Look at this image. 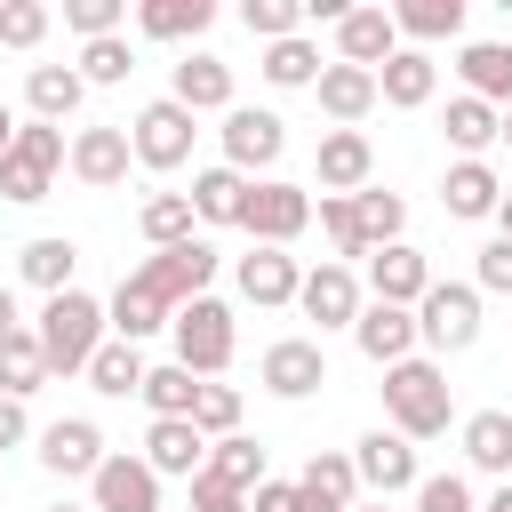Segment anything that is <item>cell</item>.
Returning <instances> with one entry per match:
<instances>
[{
  "mask_svg": "<svg viewBox=\"0 0 512 512\" xmlns=\"http://www.w3.org/2000/svg\"><path fill=\"white\" fill-rule=\"evenodd\" d=\"M456 72H464V96H480V104L512 112V40H464Z\"/></svg>",
  "mask_w": 512,
  "mask_h": 512,
  "instance_id": "23",
  "label": "cell"
},
{
  "mask_svg": "<svg viewBox=\"0 0 512 512\" xmlns=\"http://www.w3.org/2000/svg\"><path fill=\"white\" fill-rule=\"evenodd\" d=\"M440 128H448V144H456L464 160H480V152H488V144L504 136V112H496V104H480V96H456Z\"/></svg>",
  "mask_w": 512,
  "mask_h": 512,
  "instance_id": "38",
  "label": "cell"
},
{
  "mask_svg": "<svg viewBox=\"0 0 512 512\" xmlns=\"http://www.w3.org/2000/svg\"><path fill=\"white\" fill-rule=\"evenodd\" d=\"M304 224H312V192H304V184H288V176H256V184H248L240 232H248L256 248H288Z\"/></svg>",
  "mask_w": 512,
  "mask_h": 512,
  "instance_id": "5",
  "label": "cell"
},
{
  "mask_svg": "<svg viewBox=\"0 0 512 512\" xmlns=\"http://www.w3.org/2000/svg\"><path fill=\"white\" fill-rule=\"evenodd\" d=\"M352 464H360V488H376L384 504L400 496V488H416L424 472H416V440H400V432H360V448H352Z\"/></svg>",
  "mask_w": 512,
  "mask_h": 512,
  "instance_id": "12",
  "label": "cell"
},
{
  "mask_svg": "<svg viewBox=\"0 0 512 512\" xmlns=\"http://www.w3.org/2000/svg\"><path fill=\"white\" fill-rule=\"evenodd\" d=\"M232 280H240V296H248L256 312H280V304H296V288H304V272H296L288 248H248V256L232 264Z\"/></svg>",
  "mask_w": 512,
  "mask_h": 512,
  "instance_id": "18",
  "label": "cell"
},
{
  "mask_svg": "<svg viewBox=\"0 0 512 512\" xmlns=\"http://www.w3.org/2000/svg\"><path fill=\"white\" fill-rule=\"evenodd\" d=\"M416 336L432 352H472L480 344V288L472 280H432L416 304Z\"/></svg>",
  "mask_w": 512,
  "mask_h": 512,
  "instance_id": "6",
  "label": "cell"
},
{
  "mask_svg": "<svg viewBox=\"0 0 512 512\" xmlns=\"http://www.w3.org/2000/svg\"><path fill=\"white\" fill-rule=\"evenodd\" d=\"M416 512H480V504H472L464 472H424L416 480Z\"/></svg>",
  "mask_w": 512,
  "mask_h": 512,
  "instance_id": "49",
  "label": "cell"
},
{
  "mask_svg": "<svg viewBox=\"0 0 512 512\" xmlns=\"http://www.w3.org/2000/svg\"><path fill=\"white\" fill-rule=\"evenodd\" d=\"M40 464H48L56 480H96V472H104V432H96L88 416H56V424L40 432Z\"/></svg>",
  "mask_w": 512,
  "mask_h": 512,
  "instance_id": "16",
  "label": "cell"
},
{
  "mask_svg": "<svg viewBox=\"0 0 512 512\" xmlns=\"http://www.w3.org/2000/svg\"><path fill=\"white\" fill-rule=\"evenodd\" d=\"M352 512H392V504H384V496H376V504H352Z\"/></svg>",
  "mask_w": 512,
  "mask_h": 512,
  "instance_id": "58",
  "label": "cell"
},
{
  "mask_svg": "<svg viewBox=\"0 0 512 512\" xmlns=\"http://www.w3.org/2000/svg\"><path fill=\"white\" fill-rule=\"evenodd\" d=\"M128 160H136L128 128H80V136H72V176H80L88 192H112V184L128 176Z\"/></svg>",
  "mask_w": 512,
  "mask_h": 512,
  "instance_id": "20",
  "label": "cell"
},
{
  "mask_svg": "<svg viewBox=\"0 0 512 512\" xmlns=\"http://www.w3.org/2000/svg\"><path fill=\"white\" fill-rule=\"evenodd\" d=\"M192 136H200V112H184L176 96H152V104L128 120V144H136V160H144V168H160V176L192 160Z\"/></svg>",
  "mask_w": 512,
  "mask_h": 512,
  "instance_id": "7",
  "label": "cell"
},
{
  "mask_svg": "<svg viewBox=\"0 0 512 512\" xmlns=\"http://www.w3.org/2000/svg\"><path fill=\"white\" fill-rule=\"evenodd\" d=\"M144 464H152L160 480H168V472H184V480H192V472L208 464L200 424H192V416H152V432H144Z\"/></svg>",
  "mask_w": 512,
  "mask_h": 512,
  "instance_id": "22",
  "label": "cell"
},
{
  "mask_svg": "<svg viewBox=\"0 0 512 512\" xmlns=\"http://www.w3.org/2000/svg\"><path fill=\"white\" fill-rule=\"evenodd\" d=\"M208 480H224L232 496H256L264 488V448L248 440V432H232V440H208V464H200Z\"/></svg>",
  "mask_w": 512,
  "mask_h": 512,
  "instance_id": "31",
  "label": "cell"
},
{
  "mask_svg": "<svg viewBox=\"0 0 512 512\" xmlns=\"http://www.w3.org/2000/svg\"><path fill=\"white\" fill-rule=\"evenodd\" d=\"M24 432H32V424H24V400H8V392H0V456H8V448H24Z\"/></svg>",
  "mask_w": 512,
  "mask_h": 512,
  "instance_id": "53",
  "label": "cell"
},
{
  "mask_svg": "<svg viewBox=\"0 0 512 512\" xmlns=\"http://www.w3.org/2000/svg\"><path fill=\"white\" fill-rule=\"evenodd\" d=\"M320 72H328V64H320V48H312L304 32H296V40H272V48H264V80H272V88H312Z\"/></svg>",
  "mask_w": 512,
  "mask_h": 512,
  "instance_id": "41",
  "label": "cell"
},
{
  "mask_svg": "<svg viewBox=\"0 0 512 512\" xmlns=\"http://www.w3.org/2000/svg\"><path fill=\"white\" fill-rule=\"evenodd\" d=\"M280 152H288V120L280 112H264V104H232L224 112V168H240L256 184V168H272Z\"/></svg>",
  "mask_w": 512,
  "mask_h": 512,
  "instance_id": "9",
  "label": "cell"
},
{
  "mask_svg": "<svg viewBox=\"0 0 512 512\" xmlns=\"http://www.w3.org/2000/svg\"><path fill=\"white\" fill-rule=\"evenodd\" d=\"M192 424H200V440H232V432H240V392H232V384H200Z\"/></svg>",
  "mask_w": 512,
  "mask_h": 512,
  "instance_id": "46",
  "label": "cell"
},
{
  "mask_svg": "<svg viewBox=\"0 0 512 512\" xmlns=\"http://www.w3.org/2000/svg\"><path fill=\"white\" fill-rule=\"evenodd\" d=\"M304 496H320L328 512H352V504H360V464H352L344 448H320V456L304 464Z\"/></svg>",
  "mask_w": 512,
  "mask_h": 512,
  "instance_id": "35",
  "label": "cell"
},
{
  "mask_svg": "<svg viewBox=\"0 0 512 512\" xmlns=\"http://www.w3.org/2000/svg\"><path fill=\"white\" fill-rule=\"evenodd\" d=\"M472 288H496V296H512V240H504V232L480 248V264H472Z\"/></svg>",
  "mask_w": 512,
  "mask_h": 512,
  "instance_id": "51",
  "label": "cell"
},
{
  "mask_svg": "<svg viewBox=\"0 0 512 512\" xmlns=\"http://www.w3.org/2000/svg\"><path fill=\"white\" fill-rule=\"evenodd\" d=\"M48 40V0H0V48H40Z\"/></svg>",
  "mask_w": 512,
  "mask_h": 512,
  "instance_id": "47",
  "label": "cell"
},
{
  "mask_svg": "<svg viewBox=\"0 0 512 512\" xmlns=\"http://www.w3.org/2000/svg\"><path fill=\"white\" fill-rule=\"evenodd\" d=\"M240 24L272 48V40H296L304 32V0H240Z\"/></svg>",
  "mask_w": 512,
  "mask_h": 512,
  "instance_id": "44",
  "label": "cell"
},
{
  "mask_svg": "<svg viewBox=\"0 0 512 512\" xmlns=\"http://www.w3.org/2000/svg\"><path fill=\"white\" fill-rule=\"evenodd\" d=\"M240 208H248V176L240 168H200L192 176V216L200 224H240Z\"/></svg>",
  "mask_w": 512,
  "mask_h": 512,
  "instance_id": "33",
  "label": "cell"
},
{
  "mask_svg": "<svg viewBox=\"0 0 512 512\" xmlns=\"http://www.w3.org/2000/svg\"><path fill=\"white\" fill-rule=\"evenodd\" d=\"M464 456H472L480 472H504V480H512V408L464 416Z\"/></svg>",
  "mask_w": 512,
  "mask_h": 512,
  "instance_id": "36",
  "label": "cell"
},
{
  "mask_svg": "<svg viewBox=\"0 0 512 512\" xmlns=\"http://www.w3.org/2000/svg\"><path fill=\"white\" fill-rule=\"evenodd\" d=\"M136 280L168 304V312H184L192 296H208V280H216V248L208 240H184V248H152L144 264H136Z\"/></svg>",
  "mask_w": 512,
  "mask_h": 512,
  "instance_id": "8",
  "label": "cell"
},
{
  "mask_svg": "<svg viewBox=\"0 0 512 512\" xmlns=\"http://www.w3.org/2000/svg\"><path fill=\"white\" fill-rule=\"evenodd\" d=\"M352 208H360V240H368V256H376V248H392V240H400V224H408V200H400V192H376V184H368V192H352Z\"/></svg>",
  "mask_w": 512,
  "mask_h": 512,
  "instance_id": "42",
  "label": "cell"
},
{
  "mask_svg": "<svg viewBox=\"0 0 512 512\" xmlns=\"http://www.w3.org/2000/svg\"><path fill=\"white\" fill-rule=\"evenodd\" d=\"M320 232H328L336 264H344V256H368V240H360V208H352V200H336V192H320Z\"/></svg>",
  "mask_w": 512,
  "mask_h": 512,
  "instance_id": "45",
  "label": "cell"
},
{
  "mask_svg": "<svg viewBox=\"0 0 512 512\" xmlns=\"http://www.w3.org/2000/svg\"><path fill=\"white\" fill-rule=\"evenodd\" d=\"M104 320H112V336H120V344H144L152 328H176V312H168V304H160V296H152V288H144L136 272H128L120 288H112V304H104Z\"/></svg>",
  "mask_w": 512,
  "mask_h": 512,
  "instance_id": "26",
  "label": "cell"
},
{
  "mask_svg": "<svg viewBox=\"0 0 512 512\" xmlns=\"http://www.w3.org/2000/svg\"><path fill=\"white\" fill-rule=\"evenodd\" d=\"M496 224H504V240H512V192H504V208H496Z\"/></svg>",
  "mask_w": 512,
  "mask_h": 512,
  "instance_id": "57",
  "label": "cell"
},
{
  "mask_svg": "<svg viewBox=\"0 0 512 512\" xmlns=\"http://www.w3.org/2000/svg\"><path fill=\"white\" fill-rule=\"evenodd\" d=\"M312 96H320V112H328L336 128H352V120L376 112V72H360V64H328V72L312 80Z\"/></svg>",
  "mask_w": 512,
  "mask_h": 512,
  "instance_id": "25",
  "label": "cell"
},
{
  "mask_svg": "<svg viewBox=\"0 0 512 512\" xmlns=\"http://www.w3.org/2000/svg\"><path fill=\"white\" fill-rule=\"evenodd\" d=\"M136 400H144L152 416H192V408H200V376H192L184 360H168V368H152V376H144V392H136Z\"/></svg>",
  "mask_w": 512,
  "mask_h": 512,
  "instance_id": "40",
  "label": "cell"
},
{
  "mask_svg": "<svg viewBox=\"0 0 512 512\" xmlns=\"http://www.w3.org/2000/svg\"><path fill=\"white\" fill-rule=\"evenodd\" d=\"M216 24V0H144L136 8V32L144 40H200Z\"/></svg>",
  "mask_w": 512,
  "mask_h": 512,
  "instance_id": "30",
  "label": "cell"
},
{
  "mask_svg": "<svg viewBox=\"0 0 512 512\" xmlns=\"http://www.w3.org/2000/svg\"><path fill=\"white\" fill-rule=\"evenodd\" d=\"M312 168H320V192L352 200V192H368V176H376V144H368L360 128H328L320 152H312Z\"/></svg>",
  "mask_w": 512,
  "mask_h": 512,
  "instance_id": "14",
  "label": "cell"
},
{
  "mask_svg": "<svg viewBox=\"0 0 512 512\" xmlns=\"http://www.w3.org/2000/svg\"><path fill=\"white\" fill-rule=\"evenodd\" d=\"M480 512H512V480H504V488H496V496H488Z\"/></svg>",
  "mask_w": 512,
  "mask_h": 512,
  "instance_id": "56",
  "label": "cell"
},
{
  "mask_svg": "<svg viewBox=\"0 0 512 512\" xmlns=\"http://www.w3.org/2000/svg\"><path fill=\"white\" fill-rule=\"evenodd\" d=\"M88 496H96L88 512H160V472L120 448V456H104V472L88 480Z\"/></svg>",
  "mask_w": 512,
  "mask_h": 512,
  "instance_id": "13",
  "label": "cell"
},
{
  "mask_svg": "<svg viewBox=\"0 0 512 512\" xmlns=\"http://www.w3.org/2000/svg\"><path fill=\"white\" fill-rule=\"evenodd\" d=\"M128 72H136L128 32H112V40H80V80H88V88H112V80H128Z\"/></svg>",
  "mask_w": 512,
  "mask_h": 512,
  "instance_id": "43",
  "label": "cell"
},
{
  "mask_svg": "<svg viewBox=\"0 0 512 512\" xmlns=\"http://www.w3.org/2000/svg\"><path fill=\"white\" fill-rule=\"evenodd\" d=\"M8 328H24V320H16V296H8V280H0V336H8Z\"/></svg>",
  "mask_w": 512,
  "mask_h": 512,
  "instance_id": "54",
  "label": "cell"
},
{
  "mask_svg": "<svg viewBox=\"0 0 512 512\" xmlns=\"http://www.w3.org/2000/svg\"><path fill=\"white\" fill-rule=\"evenodd\" d=\"M392 56H400V24H392V8H352V16L336 24V64L384 72Z\"/></svg>",
  "mask_w": 512,
  "mask_h": 512,
  "instance_id": "17",
  "label": "cell"
},
{
  "mask_svg": "<svg viewBox=\"0 0 512 512\" xmlns=\"http://www.w3.org/2000/svg\"><path fill=\"white\" fill-rule=\"evenodd\" d=\"M256 376H264V392H272V400H312V392L328 384V352H320L312 336H280V344L264 352V368H256Z\"/></svg>",
  "mask_w": 512,
  "mask_h": 512,
  "instance_id": "11",
  "label": "cell"
},
{
  "mask_svg": "<svg viewBox=\"0 0 512 512\" xmlns=\"http://www.w3.org/2000/svg\"><path fill=\"white\" fill-rule=\"evenodd\" d=\"M56 168H72V144H64V128H48V120H24V128H16V144H8V160H0V200H16V208L48 200V192H56Z\"/></svg>",
  "mask_w": 512,
  "mask_h": 512,
  "instance_id": "3",
  "label": "cell"
},
{
  "mask_svg": "<svg viewBox=\"0 0 512 512\" xmlns=\"http://www.w3.org/2000/svg\"><path fill=\"white\" fill-rule=\"evenodd\" d=\"M296 312L320 320V328H352L360 320V272L352 264H312L304 288H296Z\"/></svg>",
  "mask_w": 512,
  "mask_h": 512,
  "instance_id": "15",
  "label": "cell"
},
{
  "mask_svg": "<svg viewBox=\"0 0 512 512\" xmlns=\"http://www.w3.org/2000/svg\"><path fill=\"white\" fill-rule=\"evenodd\" d=\"M144 376H152V368H144V352H136V344H120V336H104V344H96V360H88V384H96L104 400L144 392Z\"/></svg>",
  "mask_w": 512,
  "mask_h": 512,
  "instance_id": "34",
  "label": "cell"
},
{
  "mask_svg": "<svg viewBox=\"0 0 512 512\" xmlns=\"http://www.w3.org/2000/svg\"><path fill=\"white\" fill-rule=\"evenodd\" d=\"M168 336H176V360H184L200 384L224 376V368H232V344H240V336H232V304H216V296H192Z\"/></svg>",
  "mask_w": 512,
  "mask_h": 512,
  "instance_id": "4",
  "label": "cell"
},
{
  "mask_svg": "<svg viewBox=\"0 0 512 512\" xmlns=\"http://www.w3.org/2000/svg\"><path fill=\"white\" fill-rule=\"evenodd\" d=\"M40 352H48V376H88V360H96V344L112 336V320H104V304L96 296H80V288H64V296H48L40 304Z\"/></svg>",
  "mask_w": 512,
  "mask_h": 512,
  "instance_id": "1",
  "label": "cell"
},
{
  "mask_svg": "<svg viewBox=\"0 0 512 512\" xmlns=\"http://www.w3.org/2000/svg\"><path fill=\"white\" fill-rule=\"evenodd\" d=\"M136 224H144V240H152V248H184L200 216H192V192H152Z\"/></svg>",
  "mask_w": 512,
  "mask_h": 512,
  "instance_id": "39",
  "label": "cell"
},
{
  "mask_svg": "<svg viewBox=\"0 0 512 512\" xmlns=\"http://www.w3.org/2000/svg\"><path fill=\"white\" fill-rule=\"evenodd\" d=\"M120 16H128V0H64V24H72L80 40H112Z\"/></svg>",
  "mask_w": 512,
  "mask_h": 512,
  "instance_id": "48",
  "label": "cell"
},
{
  "mask_svg": "<svg viewBox=\"0 0 512 512\" xmlns=\"http://www.w3.org/2000/svg\"><path fill=\"white\" fill-rule=\"evenodd\" d=\"M384 416H392V432H400V440H440V432H448V416H456L440 360H424V352H416V360L384 368Z\"/></svg>",
  "mask_w": 512,
  "mask_h": 512,
  "instance_id": "2",
  "label": "cell"
},
{
  "mask_svg": "<svg viewBox=\"0 0 512 512\" xmlns=\"http://www.w3.org/2000/svg\"><path fill=\"white\" fill-rule=\"evenodd\" d=\"M424 288H432V256H424V248L392 240V248L368 256V304H400V312H416Z\"/></svg>",
  "mask_w": 512,
  "mask_h": 512,
  "instance_id": "10",
  "label": "cell"
},
{
  "mask_svg": "<svg viewBox=\"0 0 512 512\" xmlns=\"http://www.w3.org/2000/svg\"><path fill=\"white\" fill-rule=\"evenodd\" d=\"M16 272H24L40 296H64V288H72V272H80V240H64V232H40V240H24Z\"/></svg>",
  "mask_w": 512,
  "mask_h": 512,
  "instance_id": "28",
  "label": "cell"
},
{
  "mask_svg": "<svg viewBox=\"0 0 512 512\" xmlns=\"http://www.w3.org/2000/svg\"><path fill=\"white\" fill-rule=\"evenodd\" d=\"M56 512H80V504H56Z\"/></svg>",
  "mask_w": 512,
  "mask_h": 512,
  "instance_id": "60",
  "label": "cell"
},
{
  "mask_svg": "<svg viewBox=\"0 0 512 512\" xmlns=\"http://www.w3.org/2000/svg\"><path fill=\"white\" fill-rule=\"evenodd\" d=\"M496 144H512V112H504V136H496Z\"/></svg>",
  "mask_w": 512,
  "mask_h": 512,
  "instance_id": "59",
  "label": "cell"
},
{
  "mask_svg": "<svg viewBox=\"0 0 512 512\" xmlns=\"http://www.w3.org/2000/svg\"><path fill=\"white\" fill-rule=\"evenodd\" d=\"M40 384H48L40 336H32V328H8V336H0V392H8V400H32Z\"/></svg>",
  "mask_w": 512,
  "mask_h": 512,
  "instance_id": "32",
  "label": "cell"
},
{
  "mask_svg": "<svg viewBox=\"0 0 512 512\" xmlns=\"http://www.w3.org/2000/svg\"><path fill=\"white\" fill-rule=\"evenodd\" d=\"M248 512H328V504L304 496V480H264V488L248 496Z\"/></svg>",
  "mask_w": 512,
  "mask_h": 512,
  "instance_id": "50",
  "label": "cell"
},
{
  "mask_svg": "<svg viewBox=\"0 0 512 512\" xmlns=\"http://www.w3.org/2000/svg\"><path fill=\"white\" fill-rule=\"evenodd\" d=\"M80 96H88V80H80V64H32L24 72V104H32V120H72L80 112Z\"/></svg>",
  "mask_w": 512,
  "mask_h": 512,
  "instance_id": "24",
  "label": "cell"
},
{
  "mask_svg": "<svg viewBox=\"0 0 512 512\" xmlns=\"http://www.w3.org/2000/svg\"><path fill=\"white\" fill-rule=\"evenodd\" d=\"M432 88H440V64H432L424 48H400V56L376 72V96H384L392 112H416V104H432Z\"/></svg>",
  "mask_w": 512,
  "mask_h": 512,
  "instance_id": "27",
  "label": "cell"
},
{
  "mask_svg": "<svg viewBox=\"0 0 512 512\" xmlns=\"http://www.w3.org/2000/svg\"><path fill=\"white\" fill-rule=\"evenodd\" d=\"M352 344H360L376 368H400V360H416V312H400V304H360Z\"/></svg>",
  "mask_w": 512,
  "mask_h": 512,
  "instance_id": "19",
  "label": "cell"
},
{
  "mask_svg": "<svg viewBox=\"0 0 512 512\" xmlns=\"http://www.w3.org/2000/svg\"><path fill=\"white\" fill-rule=\"evenodd\" d=\"M168 96H176L184 112H232V64H224V56H208V48H192V56L176 64Z\"/></svg>",
  "mask_w": 512,
  "mask_h": 512,
  "instance_id": "21",
  "label": "cell"
},
{
  "mask_svg": "<svg viewBox=\"0 0 512 512\" xmlns=\"http://www.w3.org/2000/svg\"><path fill=\"white\" fill-rule=\"evenodd\" d=\"M8 144H16V112L0 104V160H8Z\"/></svg>",
  "mask_w": 512,
  "mask_h": 512,
  "instance_id": "55",
  "label": "cell"
},
{
  "mask_svg": "<svg viewBox=\"0 0 512 512\" xmlns=\"http://www.w3.org/2000/svg\"><path fill=\"white\" fill-rule=\"evenodd\" d=\"M440 208H448V216H496V208H504L496 168H488V160H456L448 184H440Z\"/></svg>",
  "mask_w": 512,
  "mask_h": 512,
  "instance_id": "29",
  "label": "cell"
},
{
  "mask_svg": "<svg viewBox=\"0 0 512 512\" xmlns=\"http://www.w3.org/2000/svg\"><path fill=\"white\" fill-rule=\"evenodd\" d=\"M392 24H400V48H408V40H416V48H424V40H456V32H464V0H400Z\"/></svg>",
  "mask_w": 512,
  "mask_h": 512,
  "instance_id": "37",
  "label": "cell"
},
{
  "mask_svg": "<svg viewBox=\"0 0 512 512\" xmlns=\"http://www.w3.org/2000/svg\"><path fill=\"white\" fill-rule=\"evenodd\" d=\"M192 512H248V496H232L224 480H208V472H192Z\"/></svg>",
  "mask_w": 512,
  "mask_h": 512,
  "instance_id": "52",
  "label": "cell"
}]
</instances>
